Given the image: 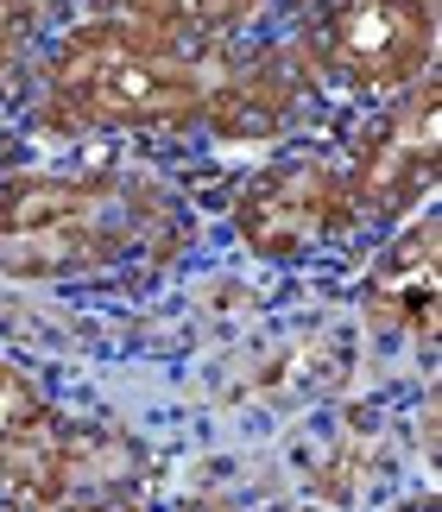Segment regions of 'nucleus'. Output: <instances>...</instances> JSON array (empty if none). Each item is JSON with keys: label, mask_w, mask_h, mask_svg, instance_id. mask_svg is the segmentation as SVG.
Returning a JSON list of instances; mask_svg holds the SVG:
<instances>
[{"label": "nucleus", "mask_w": 442, "mask_h": 512, "mask_svg": "<svg viewBox=\"0 0 442 512\" xmlns=\"http://www.w3.org/2000/svg\"><path fill=\"white\" fill-rule=\"evenodd\" d=\"M190 241L184 196L146 171H0V279L95 285L171 266Z\"/></svg>", "instance_id": "obj_1"}, {"label": "nucleus", "mask_w": 442, "mask_h": 512, "mask_svg": "<svg viewBox=\"0 0 442 512\" xmlns=\"http://www.w3.org/2000/svg\"><path fill=\"white\" fill-rule=\"evenodd\" d=\"M348 171V196L360 222H405L436 196L442 177V89L436 70L405 95L379 102V114L354 133V152L341 159Z\"/></svg>", "instance_id": "obj_5"}, {"label": "nucleus", "mask_w": 442, "mask_h": 512, "mask_svg": "<svg viewBox=\"0 0 442 512\" xmlns=\"http://www.w3.org/2000/svg\"><path fill=\"white\" fill-rule=\"evenodd\" d=\"M108 13L171 38L184 51H215L228 38H240L247 26H259L266 0H108Z\"/></svg>", "instance_id": "obj_9"}, {"label": "nucleus", "mask_w": 442, "mask_h": 512, "mask_svg": "<svg viewBox=\"0 0 442 512\" xmlns=\"http://www.w3.org/2000/svg\"><path fill=\"white\" fill-rule=\"evenodd\" d=\"M228 228L253 260H310L335 241H348L360 228L354 196H348V171L335 152L323 146H291L247 171L228 196Z\"/></svg>", "instance_id": "obj_4"}, {"label": "nucleus", "mask_w": 442, "mask_h": 512, "mask_svg": "<svg viewBox=\"0 0 442 512\" xmlns=\"http://www.w3.org/2000/svg\"><path fill=\"white\" fill-rule=\"evenodd\" d=\"M285 45L323 95L392 102L436 70V0H316Z\"/></svg>", "instance_id": "obj_3"}, {"label": "nucleus", "mask_w": 442, "mask_h": 512, "mask_svg": "<svg viewBox=\"0 0 442 512\" xmlns=\"http://www.w3.org/2000/svg\"><path fill=\"white\" fill-rule=\"evenodd\" d=\"M177 512H221V506H177Z\"/></svg>", "instance_id": "obj_12"}, {"label": "nucleus", "mask_w": 442, "mask_h": 512, "mask_svg": "<svg viewBox=\"0 0 442 512\" xmlns=\"http://www.w3.org/2000/svg\"><path fill=\"white\" fill-rule=\"evenodd\" d=\"M360 304L386 329H405L417 342H436V209L424 203L411 222L392 228V241L373 253L367 279H360Z\"/></svg>", "instance_id": "obj_8"}, {"label": "nucleus", "mask_w": 442, "mask_h": 512, "mask_svg": "<svg viewBox=\"0 0 442 512\" xmlns=\"http://www.w3.org/2000/svg\"><path fill=\"white\" fill-rule=\"evenodd\" d=\"M45 512H152L146 500H127V494H70V500H57Z\"/></svg>", "instance_id": "obj_11"}, {"label": "nucleus", "mask_w": 442, "mask_h": 512, "mask_svg": "<svg viewBox=\"0 0 442 512\" xmlns=\"http://www.w3.org/2000/svg\"><path fill=\"white\" fill-rule=\"evenodd\" d=\"M316 102H323V89L310 83L297 51L259 45L215 70V83L203 95V127L228 146H272V140H291L316 114Z\"/></svg>", "instance_id": "obj_7"}, {"label": "nucleus", "mask_w": 442, "mask_h": 512, "mask_svg": "<svg viewBox=\"0 0 442 512\" xmlns=\"http://www.w3.org/2000/svg\"><path fill=\"white\" fill-rule=\"evenodd\" d=\"M0 512H26V506H13V500H0Z\"/></svg>", "instance_id": "obj_13"}, {"label": "nucleus", "mask_w": 442, "mask_h": 512, "mask_svg": "<svg viewBox=\"0 0 442 512\" xmlns=\"http://www.w3.org/2000/svg\"><path fill=\"white\" fill-rule=\"evenodd\" d=\"M76 494V430L13 354H0V500L45 512Z\"/></svg>", "instance_id": "obj_6"}, {"label": "nucleus", "mask_w": 442, "mask_h": 512, "mask_svg": "<svg viewBox=\"0 0 442 512\" xmlns=\"http://www.w3.org/2000/svg\"><path fill=\"white\" fill-rule=\"evenodd\" d=\"M38 45V0H0V76H13Z\"/></svg>", "instance_id": "obj_10"}, {"label": "nucleus", "mask_w": 442, "mask_h": 512, "mask_svg": "<svg viewBox=\"0 0 442 512\" xmlns=\"http://www.w3.org/2000/svg\"><path fill=\"white\" fill-rule=\"evenodd\" d=\"M215 64L120 13H89L51 38L32 121L45 133H177L203 121Z\"/></svg>", "instance_id": "obj_2"}]
</instances>
